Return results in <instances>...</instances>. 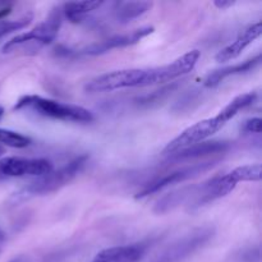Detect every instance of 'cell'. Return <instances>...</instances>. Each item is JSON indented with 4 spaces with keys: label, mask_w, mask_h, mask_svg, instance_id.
I'll list each match as a JSON object with an SVG mask.
<instances>
[{
    "label": "cell",
    "mask_w": 262,
    "mask_h": 262,
    "mask_svg": "<svg viewBox=\"0 0 262 262\" xmlns=\"http://www.w3.org/2000/svg\"><path fill=\"white\" fill-rule=\"evenodd\" d=\"M147 246L143 243L130 246H118L106 248L95 257V262H138L146 253Z\"/></svg>",
    "instance_id": "obj_14"
},
{
    "label": "cell",
    "mask_w": 262,
    "mask_h": 262,
    "mask_svg": "<svg viewBox=\"0 0 262 262\" xmlns=\"http://www.w3.org/2000/svg\"><path fill=\"white\" fill-rule=\"evenodd\" d=\"M101 5H104V2H71L66 3L61 10L71 22H79L84 15L99 9Z\"/></svg>",
    "instance_id": "obj_18"
},
{
    "label": "cell",
    "mask_w": 262,
    "mask_h": 262,
    "mask_svg": "<svg viewBox=\"0 0 262 262\" xmlns=\"http://www.w3.org/2000/svg\"><path fill=\"white\" fill-rule=\"evenodd\" d=\"M242 129L245 133H256V135H260L262 130L261 118H252V119L246 120Z\"/></svg>",
    "instance_id": "obj_23"
},
{
    "label": "cell",
    "mask_w": 262,
    "mask_h": 262,
    "mask_svg": "<svg viewBox=\"0 0 262 262\" xmlns=\"http://www.w3.org/2000/svg\"><path fill=\"white\" fill-rule=\"evenodd\" d=\"M0 143L9 147L25 148L31 145V138L10 129L0 128Z\"/></svg>",
    "instance_id": "obj_20"
},
{
    "label": "cell",
    "mask_w": 262,
    "mask_h": 262,
    "mask_svg": "<svg viewBox=\"0 0 262 262\" xmlns=\"http://www.w3.org/2000/svg\"><path fill=\"white\" fill-rule=\"evenodd\" d=\"M10 262H27L25 257H18V258H14V260H12Z\"/></svg>",
    "instance_id": "obj_26"
},
{
    "label": "cell",
    "mask_w": 262,
    "mask_h": 262,
    "mask_svg": "<svg viewBox=\"0 0 262 262\" xmlns=\"http://www.w3.org/2000/svg\"><path fill=\"white\" fill-rule=\"evenodd\" d=\"M193 191L194 184H189V186L176 189V191L170 192V193H166L165 196H163L156 202V205L154 206V212L159 215L166 214V212L177 209L181 205L188 204L192 194H193Z\"/></svg>",
    "instance_id": "obj_16"
},
{
    "label": "cell",
    "mask_w": 262,
    "mask_h": 262,
    "mask_svg": "<svg viewBox=\"0 0 262 262\" xmlns=\"http://www.w3.org/2000/svg\"><path fill=\"white\" fill-rule=\"evenodd\" d=\"M10 12H12V8H10V7L0 8V20L4 19V18L7 17V15H9Z\"/></svg>",
    "instance_id": "obj_25"
},
{
    "label": "cell",
    "mask_w": 262,
    "mask_h": 262,
    "mask_svg": "<svg viewBox=\"0 0 262 262\" xmlns=\"http://www.w3.org/2000/svg\"><path fill=\"white\" fill-rule=\"evenodd\" d=\"M234 4H235L234 0H215L214 2L215 7L219 8V9H222V10L228 9V8L233 7Z\"/></svg>",
    "instance_id": "obj_24"
},
{
    "label": "cell",
    "mask_w": 262,
    "mask_h": 262,
    "mask_svg": "<svg viewBox=\"0 0 262 262\" xmlns=\"http://www.w3.org/2000/svg\"><path fill=\"white\" fill-rule=\"evenodd\" d=\"M5 154V148L3 147V146H0V158H2L3 155H4Z\"/></svg>",
    "instance_id": "obj_28"
},
{
    "label": "cell",
    "mask_w": 262,
    "mask_h": 262,
    "mask_svg": "<svg viewBox=\"0 0 262 262\" xmlns=\"http://www.w3.org/2000/svg\"><path fill=\"white\" fill-rule=\"evenodd\" d=\"M230 177L235 183L239 182H258L261 181V164H251V165L238 166L230 171Z\"/></svg>",
    "instance_id": "obj_19"
},
{
    "label": "cell",
    "mask_w": 262,
    "mask_h": 262,
    "mask_svg": "<svg viewBox=\"0 0 262 262\" xmlns=\"http://www.w3.org/2000/svg\"><path fill=\"white\" fill-rule=\"evenodd\" d=\"M3 114H4V109H3L2 106H0V119L3 118Z\"/></svg>",
    "instance_id": "obj_29"
},
{
    "label": "cell",
    "mask_w": 262,
    "mask_h": 262,
    "mask_svg": "<svg viewBox=\"0 0 262 262\" xmlns=\"http://www.w3.org/2000/svg\"><path fill=\"white\" fill-rule=\"evenodd\" d=\"M178 83H171L170 86L168 87H164V89L159 90V91L152 92L151 95H147V96H143L141 99H138V104L143 105V106H151L154 104H159V102L163 101L164 99L170 95V92L173 91L174 89H177Z\"/></svg>",
    "instance_id": "obj_22"
},
{
    "label": "cell",
    "mask_w": 262,
    "mask_h": 262,
    "mask_svg": "<svg viewBox=\"0 0 262 262\" xmlns=\"http://www.w3.org/2000/svg\"><path fill=\"white\" fill-rule=\"evenodd\" d=\"M3 179H5V177H4V176H2V174H0V181H3Z\"/></svg>",
    "instance_id": "obj_30"
},
{
    "label": "cell",
    "mask_w": 262,
    "mask_h": 262,
    "mask_svg": "<svg viewBox=\"0 0 262 262\" xmlns=\"http://www.w3.org/2000/svg\"><path fill=\"white\" fill-rule=\"evenodd\" d=\"M33 19L32 13H27V14L23 15L22 18H18V19L14 20H0V38L5 37L9 33L15 32V31H19L22 28L27 27Z\"/></svg>",
    "instance_id": "obj_21"
},
{
    "label": "cell",
    "mask_w": 262,
    "mask_h": 262,
    "mask_svg": "<svg viewBox=\"0 0 262 262\" xmlns=\"http://www.w3.org/2000/svg\"><path fill=\"white\" fill-rule=\"evenodd\" d=\"M146 69H122L101 74L84 86L90 94L95 92H107L115 90L129 89V87H143L145 84Z\"/></svg>",
    "instance_id": "obj_6"
},
{
    "label": "cell",
    "mask_w": 262,
    "mask_h": 262,
    "mask_svg": "<svg viewBox=\"0 0 262 262\" xmlns=\"http://www.w3.org/2000/svg\"><path fill=\"white\" fill-rule=\"evenodd\" d=\"M92 262H95V261H92Z\"/></svg>",
    "instance_id": "obj_32"
},
{
    "label": "cell",
    "mask_w": 262,
    "mask_h": 262,
    "mask_svg": "<svg viewBox=\"0 0 262 262\" xmlns=\"http://www.w3.org/2000/svg\"><path fill=\"white\" fill-rule=\"evenodd\" d=\"M230 148V142L227 141H204L196 143L189 147L183 148L173 155L168 156L169 161H186L193 159L204 158V156L215 155V154H224Z\"/></svg>",
    "instance_id": "obj_12"
},
{
    "label": "cell",
    "mask_w": 262,
    "mask_h": 262,
    "mask_svg": "<svg viewBox=\"0 0 262 262\" xmlns=\"http://www.w3.org/2000/svg\"><path fill=\"white\" fill-rule=\"evenodd\" d=\"M89 155H81L67 164L58 170H51L50 173L31 182L25 189L23 193L32 194V196H43V194L53 193L60 188L71 183L79 173L84 169L89 163Z\"/></svg>",
    "instance_id": "obj_3"
},
{
    "label": "cell",
    "mask_w": 262,
    "mask_h": 262,
    "mask_svg": "<svg viewBox=\"0 0 262 262\" xmlns=\"http://www.w3.org/2000/svg\"><path fill=\"white\" fill-rule=\"evenodd\" d=\"M237 183L230 174L216 176L201 184H194V191L188 202V211H196L216 200L225 197L235 188Z\"/></svg>",
    "instance_id": "obj_8"
},
{
    "label": "cell",
    "mask_w": 262,
    "mask_h": 262,
    "mask_svg": "<svg viewBox=\"0 0 262 262\" xmlns=\"http://www.w3.org/2000/svg\"><path fill=\"white\" fill-rule=\"evenodd\" d=\"M228 122L229 120L222 113H219L215 117L209 118V119L197 122L196 124L184 129L181 135L177 136L173 141H170L166 145V147L164 148L163 154L165 156H170L173 154L178 152V151L183 150V148L189 147V146L204 142L205 140H207L209 137L214 136L215 133L219 132L222 128H224Z\"/></svg>",
    "instance_id": "obj_4"
},
{
    "label": "cell",
    "mask_w": 262,
    "mask_h": 262,
    "mask_svg": "<svg viewBox=\"0 0 262 262\" xmlns=\"http://www.w3.org/2000/svg\"><path fill=\"white\" fill-rule=\"evenodd\" d=\"M260 64H261V54H258V55H256L255 58L248 59V60L243 61V63L217 69V71L212 72V73H210L209 76L205 78L204 86L209 87V89H214V87L219 86L224 79L229 78V77L241 76V74H246L248 73V72L255 71Z\"/></svg>",
    "instance_id": "obj_15"
},
{
    "label": "cell",
    "mask_w": 262,
    "mask_h": 262,
    "mask_svg": "<svg viewBox=\"0 0 262 262\" xmlns=\"http://www.w3.org/2000/svg\"><path fill=\"white\" fill-rule=\"evenodd\" d=\"M152 5V2H117L114 4V17L119 23H128L147 13Z\"/></svg>",
    "instance_id": "obj_17"
},
{
    "label": "cell",
    "mask_w": 262,
    "mask_h": 262,
    "mask_svg": "<svg viewBox=\"0 0 262 262\" xmlns=\"http://www.w3.org/2000/svg\"><path fill=\"white\" fill-rule=\"evenodd\" d=\"M0 251H2V243H0Z\"/></svg>",
    "instance_id": "obj_31"
},
{
    "label": "cell",
    "mask_w": 262,
    "mask_h": 262,
    "mask_svg": "<svg viewBox=\"0 0 262 262\" xmlns=\"http://www.w3.org/2000/svg\"><path fill=\"white\" fill-rule=\"evenodd\" d=\"M154 32V27H141L138 30L133 31V32L127 33V35H115L112 37L106 38L104 41H100V42L92 43V45L87 46L83 50L78 51V55H101V54L107 53L110 50H114V49H120V48H127V46L135 45V43L140 42L142 38H145L146 36L151 35Z\"/></svg>",
    "instance_id": "obj_11"
},
{
    "label": "cell",
    "mask_w": 262,
    "mask_h": 262,
    "mask_svg": "<svg viewBox=\"0 0 262 262\" xmlns=\"http://www.w3.org/2000/svg\"><path fill=\"white\" fill-rule=\"evenodd\" d=\"M262 33V25L261 22H256L253 25H251L250 27L246 28L237 38H235L234 42H232L230 45H228L227 48L223 49L222 51L216 54L215 59L219 63H225V61H230L233 59H235L237 56H239L242 54V51L247 48L248 45L253 42L255 40H257Z\"/></svg>",
    "instance_id": "obj_13"
},
{
    "label": "cell",
    "mask_w": 262,
    "mask_h": 262,
    "mask_svg": "<svg viewBox=\"0 0 262 262\" xmlns=\"http://www.w3.org/2000/svg\"><path fill=\"white\" fill-rule=\"evenodd\" d=\"M4 239H5V235H4V233H3V230L0 229V243L4 242Z\"/></svg>",
    "instance_id": "obj_27"
},
{
    "label": "cell",
    "mask_w": 262,
    "mask_h": 262,
    "mask_svg": "<svg viewBox=\"0 0 262 262\" xmlns=\"http://www.w3.org/2000/svg\"><path fill=\"white\" fill-rule=\"evenodd\" d=\"M63 20L61 8L51 10L49 17L43 22L36 26L27 33H20L12 40L4 43L3 54H22V55H35L46 45L53 42L58 36Z\"/></svg>",
    "instance_id": "obj_1"
},
{
    "label": "cell",
    "mask_w": 262,
    "mask_h": 262,
    "mask_svg": "<svg viewBox=\"0 0 262 262\" xmlns=\"http://www.w3.org/2000/svg\"><path fill=\"white\" fill-rule=\"evenodd\" d=\"M54 170L53 163L46 159L4 158L0 160V174L8 177H42Z\"/></svg>",
    "instance_id": "obj_10"
},
{
    "label": "cell",
    "mask_w": 262,
    "mask_h": 262,
    "mask_svg": "<svg viewBox=\"0 0 262 262\" xmlns=\"http://www.w3.org/2000/svg\"><path fill=\"white\" fill-rule=\"evenodd\" d=\"M200 55H201V53L199 50H192L189 53L184 54V55L179 56L178 59L171 61L170 64L155 67V68H147L146 69L145 84H143V87L152 86V84L168 83V82L171 83L176 79L183 77L184 74H188L196 67Z\"/></svg>",
    "instance_id": "obj_7"
},
{
    "label": "cell",
    "mask_w": 262,
    "mask_h": 262,
    "mask_svg": "<svg viewBox=\"0 0 262 262\" xmlns=\"http://www.w3.org/2000/svg\"><path fill=\"white\" fill-rule=\"evenodd\" d=\"M14 110H27V112H32L41 117L63 120V122H94V114L84 107L64 104V102L56 101V100L45 99V97L36 96V95H27V96L20 97L17 104L14 105Z\"/></svg>",
    "instance_id": "obj_2"
},
{
    "label": "cell",
    "mask_w": 262,
    "mask_h": 262,
    "mask_svg": "<svg viewBox=\"0 0 262 262\" xmlns=\"http://www.w3.org/2000/svg\"><path fill=\"white\" fill-rule=\"evenodd\" d=\"M217 163H219V160L204 161V163L194 164V165L192 166H186V168H182L178 169V170L170 171V173L168 174H164L160 178L154 179L152 182L146 184V186L136 194V199H143V197H147L150 196V194L156 193V192L161 191V189L166 188V187L169 186H173V184L182 183V182L197 178V177H200L201 174L206 173L210 169L214 168Z\"/></svg>",
    "instance_id": "obj_9"
},
{
    "label": "cell",
    "mask_w": 262,
    "mask_h": 262,
    "mask_svg": "<svg viewBox=\"0 0 262 262\" xmlns=\"http://www.w3.org/2000/svg\"><path fill=\"white\" fill-rule=\"evenodd\" d=\"M215 230L212 227L196 228L188 234L171 243L152 262H183L196 253L200 248L214 238Z\"/></svg>",
    "instance_id": "obj_5"
}]
</instances>
